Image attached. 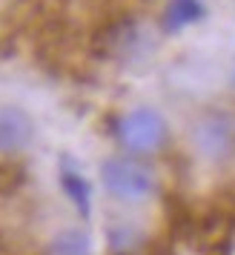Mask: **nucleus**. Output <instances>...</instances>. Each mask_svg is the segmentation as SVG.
<instances>
[{"mask_svg":"<svg viewBox=\"0 0 235 255\" xmlns=\"http://www.w3.org/2000/svg\"><path fill=\"white\" fill-rule=\"evenodd\" d=\"M195 149L207 161H227L235 152V118L230 112H210L192 129Z\"/></svg>","mask_w":235,"mask_h":255,"instance_id":"7ed1b4c3","label":"nucleus"},{"mask_svg":"<svg viewBox=\"0 0 235 255\" xmlns=\"http://www.w3.org/2000/svg\"><path fill=\"white\" fill-rule=\"evenodd\" d=\"M101 181L106 184V189L120 201H143L152 195L155 178L152 172L138 161L129 158H112L101 166Z\"/></svg>","mask_w":235,"mask_h":255,"instance_id":"f03ea898","label":"nucleus"},{"mask_svg":"<svg viewBox=\"0 0 235 255\" xmlns=\"http://www.w3.org/2000/svg\"><path fill=\"white\" fill-rule=\"evenodd\" d=\"M35 138V124L20 106H0V152H20Z\"/></svg>","mask_w":235,"mask_h":255,"instance_id":"20e7f679","label":"nucleus"},{"mask_svg":"<svg viewBox=\"0 0 235 255\" xmlns=\"http://www.w3.org/2000/svg\"><path fill=\"white\" fill-rule=\"evenodd\" d=\"M201 14H204L201 0H172L169 9H166V23L175 26V29H181V26L198 20Z\"/></svg>","mask_w":235,"mask_h":255,"instance_id":"423d86ee","label":"nucleus"},{"mask_svg":"<svg viewBox=\"0 0 235 255\" xmlns=\"http://www.w3.org/2000/svg\"><path fill=\"white\" fill-rule=\"evenodd\" d=\"M63 189L69 192V198L75 201V207L81 215H89V186L81 175L75 172H63Z\"/></svg>","mask_w":235,"mask_h":255,"instance_id":"0eeeda50","label":"nucleus"},{"mask_svg":"<svg viewBox=\"0 0 235 255\" xmlns=\"http://www.w3.org/2000/svg\"><path fill=\"white\" fill-rule=\"evenodd\" d=\"M118 140L135 155L158 152L166 143V121L155 109H132L118 124Z\"/></svg>","mask_w":235,"mask_h":255,"instance_id":"f257e3e1","label":"nucleus"},{"mask_svg":"<svg viewBox=\"0 0 235 255\" xmlns=\"http://www.w3.org/2000/svg\"><path fill=\"white\" fill-rule=\"evenodd\" d=\"M49 255H92V241L83 230L58 232L49 244Z\"/></svg>","mask_w":235,"mask_h":255,"instance_id":"39448f33","label":"nucleus"},{"mask_svg":"<svg viewBox=\"0 0 235 255\" xmlns=\"http://www.w3.org/2000/svg\"><path fill=\"white\" fill-rule=\"evenodd\" d=\"M233 83H235V69H233Z\"/></svg>","mask_w":235,"mask_h":255,"instance_id":"6e6552de","label":"nucleus"}]
</instances>
